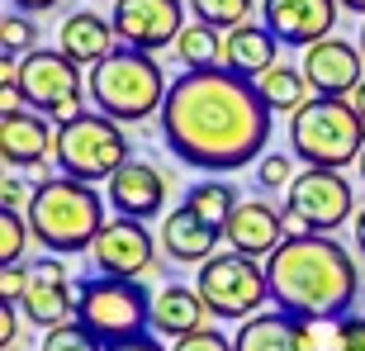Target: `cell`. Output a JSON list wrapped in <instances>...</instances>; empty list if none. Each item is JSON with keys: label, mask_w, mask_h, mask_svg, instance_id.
Returning <instances> with one entry per match:
<instances>
[{"label": "cell", "mask_w": 365, "mask_h": 351, "mask_svg": "<svg viewBox=\"0 0 365 351\" xmlns=\"http://www.w3.org/2000/svg\"><path fill=\"white\" fill-rule=\"evenodd\" d=\"M271 109L232 71H180L162 105V143L190 171H242L266 157Z\"/></svg>", "instance_id": "cell-1"}, {"label": "cell", "mask_w": 365, "mask_h": 351, "mask_svg": "<svg viewBox=\"0 0 365 351\" xmlns=\"http://www.w3.org/2000/svg\"><path fill=\"white\" fill-rule=\"evenodd\" d=\"M271 304L299 323L309 318H351L361 295L356 257L332 233H289L266 261Z\"/></svg>", "instance_id": "cell-2"}, {"label": "cell", "mask_w": 365, "mask_h": 351, "mask_svg": "<svg viewBox=\"0 0 365 351\" xmlns=\"http://www.w3.org/2000/svg\"><path fill=\"white\" fill-rule=\"evenodd\" d=\"M29 228L34 243L48 257H71V252H91L95 238L109 223V200L95 185L67 180V176H43L29 200Z\"/></svg>", "instance_id": "cell-3"}, {"label": "cell", "mask_w": 365, "mask_h": 351, "mask_svg": "<svg viewBox=\"0 0 365 351\" xmlns=\"http://www.w3.org/2000/svg\"><path fill=\"white\" fill-rule=\"evenodd\" d=\"M166 81L162 62L152 53H138V48H114V53L91 67L86 76V95H91V109L109 114L114 123H148V119H162V105H166Z\"/></svg>", "instance_id": "cell-4"}, {"label": "cell", "mask_w": 365, "mask_h": 351, "mask_svg": "<svg viewBox=\"0 0 365 351\" xmlns=\"http://www.w3.org/2000/svg\"><path fill=\"white\" fill-rule=\"evenodd\" d=\"M289 152L304 166L318 171H346L365 152V123L351 109V100L313 95L309 105L289 119Z\"/></svg>", "instance_id": "cell-5"}, {"label": "cell", "mask_w": 365, "mask_h": 351, "mask_svg": "<svg viewBox=\"0 0 365 351\" xmlns=\"http://www.w3.org/2000/svg\"><path fill=\"white\" fill-rule=\"evenodd\" d=\"M57 176L67 180H81V185H100V180H114L123 166L133 162V148H128V133L123 123H114L100 109H86L76 119L57 123V148H53Z\"/></svg>", "instance_id": "cell-6"}, {"label": "cell", "mask_w": 365, "mask_h": 351, "mask_svg": "<svg viewBox=\"0 0 365 351\" xmlns=\"http://www.w3.org/2000/svg\"><path fill=\"white\" fill-rule=\"evenodd\" d=\"M76 323L91 332L100 347H123V342L152 337V295L138 280H109V275H86L76 280Z\"/></svg>", "instance_id": "cell-7"}, {"label": "cell", "mask_w": 365, "mask_h": 351, "mask_svg": "<svg viewBox=\"0 0 365 351\" xmlns=\"http://www.w3.org/2000/svg\"><path fill=\"white\" fill-rule=\"evenodd\" d=\"M195 290H200L209 318H223V323H247L271 304L266 261H252L242 252H218L214 261H204L195 275Z\"/></svg>", "instance_id": "cell-8"}, {"label": "cell", "mask_w": 365, "mask_h": 351, "mask_svg": "<svg viewBox=\"0 0 365 351\" xmlns=\"http://www.w3.org/2000/svg\"><path fill=\"white\" fill-rule=\"evenodd\" d=\"M19 91H24V105L34 114L53 123H67L76 114H86V81H81V67L71 62L62 48H38L34 57L19 62Z\"/></svg>", "instance_id": "cell-9"}, {"label": "cell", "mask_w": 365, "mask_h": 351, "mask_svg": "<svg viewBox=\"0 0 365 351\" xmlns=\"http://www.w3.org/2000/svg\"><path fill=\"white\" fill-rule=\"evenodd\" d=\"M356 209V190L341 171L304 166L299 180L284 190V218L289 233H337Z\"/></svg>", "instance_id": "cell-10"}, {"label": "cell", "mask_w": 365, "mask_h": 351, "mask_svg": "<svg viewBox=\"0 0 365 351\" xmlns=\"http://www.w3.org/2000/svg\"><path fill=\"white\" fill-rule=\"evenodd\" d=\"M109 24L123 48L162 53V48H176V39L185 34V5L180 0H114Z\"/></svg>", "instance_id": "cell-11"}, {"label": "cell", "mask_w": 365, "mask_h": 351, "mask_svg": "<svg viewBox=\"0 0 365 351\" xmlns=\"http://www.w3.org/2000/svg\"><path fill=\"white\" fill-rule=\"evenodd\" d=\"M157 238L148 233V223L138 218H109L105 233L95 238L91 257H95V275H109V280H143L152 266H157Z\"/></svg>", "instance_id": "cell-12"}, {"label": "cell", "mask_w": 365, "mask_h": 351, "mask_svg": "<svg viewBox=\"0 0 365 351\" xmlns=\"http://www.w3.org/2000/svg\"><path fill=\"white\" fill-rule=\"evenodd\" d=\"M19 313H24V323L43 327V332L76 318V280L67 275L62 257L29 261V290L19 299Z\"/></svg>", "instance_id": "cell-13"}, {"label": "cell", "mask_w": 365, "mask_h": 351, "mask_svg": "<svg viewBox=\"0 0 365 351\" xmlns=\"http://www.w3.org/2000/svg\"><path fill=\"white\" fill-rule=\"evenodd\" d=\"M365 53L356 43L346 39H323L313 43L309 53L299 57V71H304V81H309L313 95H327V100H351V91L365 81Z\"/></svg>", "instance_id": "cell-14"}, {"label": "cell", "mask_w": 365, "mask_h": 351, "mask_svg": "<svg viewBox=\"0 0 365 351\" xmlns=\"http://www.w3.org/2000/svg\"><path fill=\"white\" fill-rule=\"evenodd\" d=\"M341 19L337 0H261V24L271 29L284 48H304L332 39V24Z\"/></svg>", "instance_id": "cell-15"}, {"label": "cell", "mask_w": 365, "mask_h": 351, "mask_svg": "<svg viewBox=\"0 0 365 351\" xmlns=\"http://www.w3.org/2000/svg\"><path fill=\"white\" fill-rule=\"evenodd\" d=\"M289 238V218L284 209H275L271 200H242V209L232 214V223L223 228L228 252H242L252 261H271V252Z\"/></svg>", "instance_id": "cell-16"}, {"label": "cell", "mask_w": 365, "mask_h": 351, "mask_svg": "<svg viewBox=\"0 0 365 351\" xmlns=\"http://www.w3.org/2000/svg\"><path fill=\"white\" fill-rule=\"evenodd\" d=\"M57 148V123L34 114V109H14L0 114V157L10 171H34V166L53 162Z\"/></svg>", "instance_id": "cell-17"}, {"label": "cell", "mask_w": 365, "mask_h": 351, "mask_svg": "<svg viewBox=\"0 0 365 351\" xmlns=\"http://www.w3.org/2000/svg\"><path fill=\"white\" fill-rule=\"evenodd\" d=\"M105 200H109V209H114V218H138V223H148V218H157L166 209V176L152 162H138L133 157V162L109 180Z\"/></svg>", "instance_id": "cell-18"}, {"label": "cell", "mask_w": 365, "mask_h": 351, "mask_svg": "<svg viewBox=\"0 0 365 351\" xmlns=\"http://www.w3.org/2000/svg\"><path fill=\"white\" fill-rule=\"evenodd\" d=\"M157 243L171 261L180 266H204V261L218 257V247H223V228H214L209 218H200L195 209H171L162 218V233H157Z\"/></svg>", "instance_id": "cell-19"}, {"label": "cell", "mask_w": 365, "mask_h": 351, "mask_svg": "<svg viewBox=\"0 0 365 351\" xmlns=\"http://www.w3.org/2000/svg\"><path fill=\"white\" fill-rule=\"evenodd\" d=\"M200 327H209V309L195 285H162L152 295V337L176 347V342L195 337Z\"/></svg>", "instance_id": "cell-20"}, {"label": "cell", "mask_w": 365, "mask_h": 351, "mask_svg": "<svg viewBox=\"0 0 365 351\" xmlns=\"http://www.w3.org/2000/svg\"><path fill=\"white\" fill-rule=\"evenodd\" d=\"M275 62H280V39L261 19H247L232 34H223V71H232V76L257 86Z\"/></svg>", "instance_id": "cell-21"}, {"label": "cell", "mask_w": 365, "mask_h": 351, "mask_svg": "<svg viewBox=\"0 0 365 351\" xmlns=\"http://www.w3.org/2000/svg\"><path fill=\"white\" fill-rule=\"evenodd\" d=\"M57 48L76 62V67H100L114 48H119V34L109 24V14H95V10H76L62 19L57 29Z\"/></svg>", "instance_id": "cell-22"}, {"label": "cell", "mask_w": 365, "mask_h": 351, "mask_svg": "<svg viewBox=\"0 0 365 351\" xmlns=\"http://www.w3.org/2000/svg\"><path fill=\"white\" fill-rule=\"evenodd\" d=\"M232 347L237 351H309L304 347L299 318H289V313H280V309H266V313H257V318H247V323L237 327Z\"/></svg>", "instance_id": "cell-23"}, {"label": "cell", "mask_w": 365, "mask_h": 351, "mask_svg": "<svg viewBox=\"0 0 365 351\" xmlns=\"http://www.w3.org/2000/svg\"><path fill=\"white\" fill-rule=\"evenodd\" d=\"M257 91H261V100H266V109H271V114H289V119H294L299 109L313 100L309 81H304V71L289 67V62H275V67L257 81Z\"/></svg>", "instance_id": "cell-24"}, {"label": "cell", "mask_w": 365, "mask_h": 351, "mask_svg": "<svg viewBox=\"0 0 365 351\" xmlns=\"http://www.w3.org/2000/svg\"><path fill=\"white\" fill-rule=\"evenodd\" d=\"M185 209H195L200 218H209L214 228H228L232 214L242 209V195H237V185H232V180L209 176V180H195V185L185 190Z\"/></svg>", "instance_id": "cell-25"}, {"label": "cell", "mask_w": 365, "mask_h": 351, "mask_svg": "<svg viewBox=\"0 0 365 351\" xmlns=\"http://www.w3.org/2000/svg\"><path fill=\"white\" fill-rule=\"evenodd\" d=\"M34 43H38V24H34V14L10 10L5 19H0V76H5V81H19V62L38 53Z\"/></svg>", "instance_id": "cell-26"}, {"label": "cell", "mask_w": 365, "mask_h": 351, "mask_svg": "<svg viewBox=\"0 0 365 351\" xmlns=\"http://www.w3.org/2000/svg\"><path fill=\"white\" fill-rule=\"evenodd\" d=\"M176 57L185 62V71H218L223 67V34L190 19L185 34L176 39Z\"/></svg>", "instance_id": "cell-27"}, {"label": "cell", "mask_w": 365, "mask_h": 351, "mask_svg": "<svg viewBox=\"0 0 365 351\" xmlns=\"http://www.w3.org/2000/svg\"><path fill=\"white\" fill-rule=\"evenodd\" d=\"M252 5H257V0H190V14H195L200 24L218 29V34H232L237 24L252 19Z\"/></svg>", "instance_id": "cell-28"}, {"label": "cell", "mask_w": 365, "mask_h": 351, "mask_svg": "<svg viewBox=\"0 0 365 351\" xmlns=\"http://www.w3.org/2000/svg\"><path fill=\"white\" fill-rule=\"evenodd\" d=\"M34 243V228H29L24 214H10L0 209V266H24V247Z\"/></svg>", "instance_id": "cell-29"}, {"label": "cell", "mask_w": 365, "mask_h": 351, "mask_svg": "<svg viewBox=\"0 0 365 351\" xmlns=\"http://www.w3.org/2000/svg\"><path fill=\"white\" fill-rule=\"evenodd\" d=\"M294 152H266L257 162V185L261 190H289L299 180V171H294Z\"/></svg>", "instance_id": "cell-30"}, {"label": "cell", "mask_w": 365, "mask_h": 351, "mask_svg": "<svg viewBox=\"0 0 365 351\" xmlns=\"http://www.w3.org/2000/svg\"><path fill=\"white\" fill-rule=\"evenodd\" d=\"M43 351H105V347H100V342H95L91 332L71 318V323L53 327V332H43Z\"/></svg>", "instance_id": "cell-31"}, {"label": "cell", "mask_w": 365, "mask_h": 351, "mask_svg": "<svg viewBox=\"0 0 365 351\" xmlns=\"http://www.w3.org/2000/svg\"><path fill=\"white\" fill-rule=\"evenodd\" d=\"M304 327V347L309 351H337V337H341V318L332 323V318H309Z\"/></svg>", "instance_id": "cell-32"}, {"label": "cell", "mask_w": 365, "mask_h": 351, "mask_svg": "<svg viewBox=\"0 0 365 351\" xmlns=\"http://www.w3.org/2000/svg\"><path fill=\"white\" fill-rule=\"evenodd\" d=\"M171 351H237V347H232V337H223V332H218V327L209 323V327H200L195 337L176 342V347H171Z\"/></svg>", "instance_id": "cell-33"}, {"label": "cell", "mask_w": 365, "mask_h": 351, "mask_svg": "<svg viewBox=\"0 0 365 351\" xmlns=\"http://www.w3.org/2000/svg\"><path fill=\"white\" fill-rule=\"evenodd\" d=\"M29 290V266H5L0 270V299L5 304H19Z\"/></svg>", "instance_id": "cell-34"}, {"label": "cell", "mask_w": 365, "mask_h": 351, "mask_svg": "<svg viewBox=\"0 0 365 351\" xmlns=\"http://www.w3.org/2000/svg\"><path fill=\"white\" fill-rule=\"evenodd\" d=\"M337 351H365V318H341V337H337Z\"/></svg>", "instance_id": "cell-35"}, {"label": "cell", "mask_w": 365, "mask_h": 351, "mask_svg": "<svg viewBox=\"0 0 365 351\" xmlns=\"http://www.w3.org/2000/svg\"><path fill=\"white\" fill-rule=\"evenodd\" d=\"M14 337H19V304H5L0 299V347L14 351Z\"/></svg>", "instance_id": "cell-36"}, {"label": "cell", "mask_w": 365, "mask_h": 351, "mask_svg": "<svg viewBox=\"0 0 365 351\" xmlns=\"http://www.w3.org/2000/svg\"><path fill=\"white\" fill-rule=\"evenodd\" d=\"M10 10H19V14H48V10H57V0H10Z\"/></svg>", "instance_id": "cell-37"}, {"label": "cell", "mask_w": 365, "mask_h": 351, "mask_svg": "<svg viewBox=\"0 0 365 351\" xmlns=\"http://www.w3.org/2000/svg\"><path fill=\"white\" fill-rule=\"evenodd\" d=\"M109 351H166L162 337H138V342H123V347H109Z\"/></svg>", "instance_id": "cell-38"}, {"label": "cell", "mask_w": 365, "mask_h": 351, "mask_svg": "<svg viewBox=\"0 0 365 351\" xmlns=\"http://www.w3.org/2000/svg\"><path fill=\"white\" fill-rule=\"evenodd\" d=\"M351 109H356V114H361V123H365V81H361V86H356V91H351Z\"/></svg>", "instance_id": "cell-39"}, {"label": "cell", "mask_w": 365, "mask_h": 351, "mask_svg": "<svg viewBox=\"0 0 365 351\" xmlns=\"http://www.w3.org/2000/svg\"><path fill=\"white\" fill-rule=\"evenodd\" d=\"M356 247H361V257H365V204H361V214H356Z\"/></svg>", "instance_id": "cell-40"}, {"label": "cell", "mask_w": 365, "mask_h": 351, "mask_svg": "<svg viewBox=\"0 0 365 351\" xmlns=\"http://www.w3.org/2000/svg\"><path fill=\"white\" fill-rule=\"evenodd\" d=\"M337 5H341L346 14H361V19H365V0H337Z\"/></svg>", "instance_id": "cell-41"}, {"label": "cell", "mask_w": 365, "mask_h": 351, "mask_svg": "<svg viewBox=\"0 0 365 351\" xmlns=\"http://www.w3.org/2000/svg\"><path fill=\"white\" fill-rule=\"evenodd\" d=\"M361 53H365V19H361Z\"/></svg>", "instance_id": "cell-42"}, {"label": "cell", "mask_w": 365, "mask_h": 351, "mask_svg": "<svg viewBox=\"0 0 365 351\" xmlns=\"http://www.w3.org/2000/svg\"><path fill=\"white\" fill-rule=\"evenodd\" d=\"M361 180H365V152H361Z\"/></svg>", "instance_id": "cell-43"}, {"label": "cell", "mask_w": 365, "mask_h": 351, "mask_svg": "<svg viewBox=\"0 0 365 351\" xmlns=\"http://www.w3.org/2000/svg\"><path fill=\"white\" fill-rule=\"evenodd\" d=\"M14 351H19V347H14Z\"/></svg>", "instance_id": "cell-44"}]
</instances>
